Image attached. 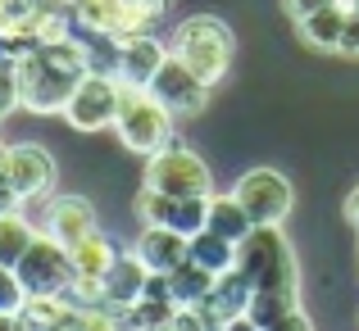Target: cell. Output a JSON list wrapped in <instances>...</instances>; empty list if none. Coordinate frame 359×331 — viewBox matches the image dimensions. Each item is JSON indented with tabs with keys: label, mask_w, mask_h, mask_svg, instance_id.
<instances>
[{
	"label": "cell",
	"mask_w": 359,
	"mask_h": 331,
	"mask_svg": "<svg viewBox=\"0 0 359 331\" xmlns=\"http://www.w3.org/2000/svg\"><path fill=\"white\" fill-rule=\"evenodd\" d=\"M23 300H27V290H23V281H18V272L0 268V314H18Z\"/></svg>",
	"instance_id": "27"
},
{
	"label": "cell",
	"mask_w": 359,
	"mask_h": 331,
	"mask_svg": "<svg viewBox=\"0 0 359 331\" xmlns=\"http://www.w3.org/2000/svg\"><path fill=\"white\" fill-rule=\"evenodd\" d=\"M0 118H5V113H0Z\"/></svg>",
	"instance_id": "35"
},
{
	"label": "cell",
	"mask_w": 359,
	"mask_h": 331,
	"mask_svg": "<svg viewBox=\"0 0 359 331\" xmlns=\"http://www.w3.org/2000/svg\"><path fill=\"white\" fill-rule=\"evenodd\" d=\"M205 227L241 245L245 236H250V227H255V223H250V213L241 209L237 195H210V218H205Z\"/></svg>",
	"instance_id": "22"
},
{
	"label": "cell",
	"mask_w": 359,
	"mask_h": 331,
	"mask_svg": "<svg viewBox=\"0 0 359 331\" xmlns=\"http://www.w3.org/2000/svg\"><path fill=\"white\" fill-rule=\"evenodd\" d=\"M341 213H346V223H351L355 232H359V186H355L351 195H346V209H341Z\"/></svg>",
	"instance_id": "31"
},
{
	"label": "cell",
	"mask_w": 359,
	"mask_h": 331,
	"mask_svg": "<svg viewBox=\"0 0 359 331\" xmlns=\"http://www.w3.org/2000/svg\"><path fill=\"white\" fill-rule=\"evenodd\" d=\"M232 195L241 200V209L250 213L255 227H264V223H287L291 204H296V191H291V182L278 173V168H250V173L232 186Z\"/></svg>",
	"instance_id": "6"
},
{
	"label": "cell",
	"mask_w": 359,
	"mask_h": 331,
	"mask_svg": "<svg viewBox=\"0 0 359 331\" xmlns=\"http://www.w3.org/2000/svg\"><path fill=\"white\" fill-rule=\"evenodd\" d=\"M337 55H359V14L346 18V32H341V50Z\"/></svg>",
	"instance_id": "30"
},
{
	"label": "cell",
	"mask_w": 359,
	"mask_h": 331,
	"mask_svg": "<svg viewBox=\"0 0 359 331\" xmlns=\"http://www.w3.org/2000/svg\"><path fill=\"white\" fill-rule=\"evenodd\" d=\"M23 100H18V69L9 55H0V113H14Z\"/></svg>",
	"instance_id": "26"
},
{
	"label": "cell",
	"mask_w": 359,
	"mask_h": 331,
	"mask_svg": "<svg viewBox=\"0 0 359 331\" xmlns=\"http://www.w3.org/2000/svg\"><path fill=\"white\" fill-rule=\"evenodd\" d=\"M41 232L73 250V245L87 241L91 232H100V227H96V209H91V200H82V195H50V200H46Z\"/></svg>",
	"instance_id": "12"
},
{
	"label": "cell",
	"mask_w": 359,
	"mask_h": 331,
	"mask_svg": "<svg viewBox=\"0 0 359 331\" xmlns=\"http://www.w3.org/2000/svg\"><path fill=\"white\" fill-rule=\"evenodd\" d=\"M250 300H255V281L241 268L219 272L210 295H205V304H201L205 327H241L245 314H250Z\"/></svg>",
	"instance_id": "10"
},
{
	"label": "cell",
	"mask_w": 359,
	"mask_h": 331,
	"mask_svg": "<svg viewBox=\"0 0 359 331\" xmlns=\"http://www.w3.org/2000/svg\"><path fill=\"white\" fill-rule=\"evenodd\" d=\"M141 186H155L164 195H214V177L205 168V159L191 146H177V141H168L164 150H155L146 159V182Z\"/></svg>",
	"instance_id": "4"
},
{
	"label": "cell",
	"mask_w": 359,
	"mask_h": 331,
	"mask_svg": "<svg viewBox=\"0 0 359 331\" xmlns=\"http://www.w3.org/2000/svg\"><path fill=\"white\" fill-rule=\"evenodd\" d=\"M118 96H123V82H118V78L82 73V82H78V91H73L69 109H64V118H69L78 132H100V127H114Z\"/></svg>",
	"instance_id": "8"
},
{
	"label": "cell",
	"mask_w": 359,
	"mask_h": 331,
	"mask_svg": "<svg viewBox=\"0 0 359 331\" xmlns=\"http://www.w3.org/2000/svg\"><path fill=\"white\" fill-rule=\"evenodd\" d=\"M109 9H114V0H73V18H78V27H96V32L109 27Z\"/></svg>",
	"instance_id": "25"
},
{
	"label": "cell",
	"mask_w": 359,
	"mask_h": 331,
	"mask_svg": "<svg viewBox=\"0 0 359 331\" xmlns=\"http://www.w3.org/2000/svg\"><path fill=\"white\" fill-rule=\"evenodd\" d=\"M168 9H173V0H114V9H109V27H105V32H114V36L155 32V27L168 18Z\"/></svg>",
	"instance_id": "17"
},
{
	"label": "cell",
	"mask_w": 359,
	"mask_h": 331,
	"mask_svg": "<svg viewBox=\"0 0 359 331\" xmlns=\"http://www.w3.org/2000/svg\"><path fill=\"white\" fill-rule=\"evenodd\" d=\"M346 18H351V9L341 5V0H332V5L314 9L309 18H300V36H305V45H314V50H341V32H346Z\"/></svg>",
	"instance_id": "18"
},
{
	"label": "cell",
	"mask_w": 359,
	"mask_h": 331,
	"mask_svg": "<svg viewBox=\"0 0 359 331\" xmlns=\"http://www.w3.org/2000/svg\"><path fill=\"white\" fill-rule=\"evenodd\" d=\"M41 9H55V14H73V0H36Z\"/></svg>",
	"instance_id": "32"
},
{
	"label": "cell",
	"mask_w": 359,
	"mask_h": 331,
	"mask_svg": "<svg viewBox=\"0 0 359 331\" xmlns=\"http://www.w3.org/2000/svg\"><path fill=\"white\" fill-rule=\"evenodd\" d=\"M5 155H9V146H5V141H0V173H5Z\"/></svg>",
	"instance_id": "33"
},
{
	"label": "cell",
	"mask_w": 359,
	"mask_h": 331,
	"mask_svg": "<svg viewBox=\"0 0 359 331\" xmlns=\"http://www.w3.org/2000/svg\"><path fill=\"white\" fill-rule=\"evenodd\" d=\"M18 204H23V195H18V191H14V182L0 173V213H18Z\"/></svg>",
	"instance_id": "29"
},
{
	"label": "cell",
	"mask_w": 359,
	"mask_h": 331,
	"mask_svg": "<svg viewBox=\"0 0 359 331\" xmlns=\"http://www.w3.org/2000/svg\"><path fill=\"white\" fill-rule=\"evenodd\" d=\"M191 259L205 263L210 272H228V268H237V241H228V236L201 227V232L191 236Z\"/></svg>",
	"instance_id": "23"
},
{
	"label": "cell",
	"mask_w": 359,
	"mask_h": 331,
	"mask_svg": "<svg viewBox=\"0 0 359 331\" xmlns=\"http://www.w3.org/2000/svg\"><path fill=\"white\" fill-rule=\"evenodd\" d=\"M323 5H332V0H282V9H287L296 23H300V18H309L314 9H323Z\"/></svg>",
	"instance_id": "28"
},
{
	"label": "cell",
	"mask_w": 359,
	"mask_h": 331,
	"mask_svg": "<svg viewBox=\"0 0 359 331\" xmlns=\"http://www.w3.org/2000/svg\"><path fill=\"white\" fill-rule=\"evenodd\" d=\"M341 5H346V9H351V14H359V0H341Z\"/></svg>",
	"instance_id": "34"
},
{
	"label": "cell",
	"mask_w": 359,
	"mask_h": 331,
	"mask_svg": "<svg viewBox=\"0 0 359 331\" xmlns=\"http://www.w3.org/2000/svg\"><path fill=\"white\" fill-rule=\"evenodd\" d=\"M146 286H150V268L141 263L137 250H128L109 263L105 281H100V300H105L109 309H118V314H128V309L146 295Z\"/></svg>",
	"instance_id": "13"
},
{
	"label": "cell",
	"mask_w": 359,
	"mask_h": 331,
	"mask_svg": "<svg viewBox=\"0 0 359 331\" xmlns=\"http://www.w3.org/2000/svg\"><path fill=\"white\" fill-rule=\"evenodd\" d=\"M173 314H177V300L168 290V277L164 272H150L146 295L123 314V327H173Z\"/></svg>",
	"instance_id": "16"
},
{
	"label": "cell",
	"mask_w": 359,
	"mask_h": 331,
	"mask_svg": "<svg viewBox=\"0 0 359 331\" xmlns=\"http://www.w3.org/2000/svg\"><path fill=\"white\" fill-rule=\"evenodd\" d=\"M164 277H168V290H173L177 309H201V304H205V295H210V286H214V277H219V272H210V268H205V263L187 259V263H177L173 272H164Z\"/></svg>",
	"instance_id": "20"
},
{
	"label": "cell",
	"mask_w": 359,
	"mask_h": 331,
	"mask_svg": "<svg viewBox=\"0 0 359 331\" xmlns=\"http://www.w3.org/2000/svg\"><path fill=\"white\" fill-rule=\"evenodd\" d=\"M82 41V59H87V73H100V78H118L123 64V36L114 32H96V27H78Z\"/></svg>",
	"instance_id": "19"
},
{
	"label": "cell",
	"mask_w": 359,
	"mask_h": 331,
	"mask_svg": "<svg viewBox=\"0 0 359 331\" xmlns=\"http://www.w3.org/2000/svg\"><path fill=\"white\" fill-rule=\"evenodd\" d=\"M150 91L164 100V109L173 113V118H191V113H201L205 100H210V82H205L196 69H187V64L177 59L173 50H168L164 64H159V73H155V82H150Z\"/></svg>",
	"instance_id": "9"
},
{
	"label": "cell",
	"mask_w": 359,
	"mask_h": 331,
	"mask_svg": "<svg viewBox=\"0 0 359 331\" xmlns=\"http://www.w3.org/2000/svg\"><path fill=\"white\" fill-rule=\"evenodd\" d=\"M5 177L14 182V191L23 200H50L55 191V159L41 146L23 141V146H9L5 155Z\"/></svg>",
	"instance_id": "11"
},
{
	"label": "cell",
	"mask_w": 359,
	"mask_h": 331,
	"mask_svg": "<svg viewBox=\"0 0 359 331\" xmlns=\"http://www.w3.org/2000/svg\"><path fill=\"white\" fill-rule=\"evenodd\" d=\"M164 59H168V45L159 41L155 32L123 36V64H118V82H128V87H150Z\"/></svg>",
	"instance_id": "14"
},
{
	"label": "cell",
	"mask_w": 359,
	"mask_h": 331,
	"mask_svg": "<svg viewBox=\"0 0 359 331\" xmlns=\"http://www.w3.org/2000/svg\"><path fill=\"white\" fill-rule=\"evenodd\" d=\"M32 241H36V232L23 213H0V268H14Z\"/></svg>",
	"instance_id": "24"
},
{
	"label": "cell",
	"mask_w": 359,
	"mask_h": 331,
	"mask_svg": "<svg viewBox=\"0 0 359 331\" xmlns=\"http://www.w3.org/2000/svg\"><path fill=\"white\" fill-rule=\"evenodd\" d=\"M237 268L255 281V290H269V295L300 304V268H296V250H291L282 223L250 227V236L237 245Z\"/></svg>",
	"instance_id": "1"
},
{
	"label": "cell",
	"mask_w": 359,
	"mask_h": 331,
	"mask_svg": "<svg viewBox=\"0 0 359 331\" xmlns=\"http://www.w3.org/2000/svg\"><path fill=\"white\" fill-rule=\"evenodd\" d=\"M168 50L177 55V59L187 64V69H196L210 87H219L223 78H228L232 69V55H237V36H232V27L223 23V18L214 14H196V18H182L173 32V41H168Z\"/></svg>",
	"instance_id": "2"
},
{
	"label": "cell",
	"mask_w": 359,
	"mask_h": 331,
	"mask_svg": "<svg viewBox=\"0 0 359 331\" xmlns=\"http://www.w3.org/2000/svg\"><path fill=\"white\" fill-rule=\"evenodd\" d=\"M114 132H118V141L132 150V155L150 159L155 150H164L168 141H173V113L164 109V100H159L150 87H128V82H123Z\"/></svg>",
	"instance_id": "3"
},
{
	"label": "cell",
	"mask_w": 359,
	"mask_h": 331,
	"mask_svg": "<svg viewBox=\"0 0 359 331\" xmlns=\"http://www.w3.org/2000/svg\"><path fill=\"white\" fill-rule=\"evenodd\" d=\"M137 218L141 227H173L182 236H196L210 218V195H164L155 186H141L137 195Z\"/></svg>",
	"instance_id": "7"
},
{
	"label": "cell",
	"mask_w": 359,
	"mask_h": 331,
	"mask_svg": "<svg viewBox=\"0 0 359 331\" xmlns=\"http://www.w3.org/2000/svg\"><path fill=\"white\" fill-rule=\"evenodd\" d=\"M132 250L141 254V263H146L150 272H173L177 263L191 259V236L173 232V227H150L146 223V232L137 236V245H132Z\"/></svg>",
	"instance_id": "15"
},
{
	"label": "cell",
	"mask_w": 359,
	"mask_h": 331,
	"mask_svg": "<svg viewBox=\"0 0 359 331\" xmlns=\"http://www.w3.org/2000/svg\"><path fill=\"white\" fill-rule=\"evenodd\" d=\"M14 272H18L27 295H64V290L78 281V272H73V250L60 245L55 236H46V232H36V241L23 250V259L14 263Z\"/></svg>",
	"instance_id": "5"
},
{
	"label": "cell",
	"mask_w": 359,
	"mask_h": 331,
	"mask_svg": "<svg viewBox=\"0 0 359 331\" xmlns=\"http://www.w3.org/2000/svg\"><path fill=\"white\" fill-rule=\"evenodd\" d=\"M114 259H118V250L100 232H91L87 241L73 245V272H78V281H91V286L105 281V272H109V263H114Z\"/></svg>",
	"instance_id": "21"
}]
</instances>
